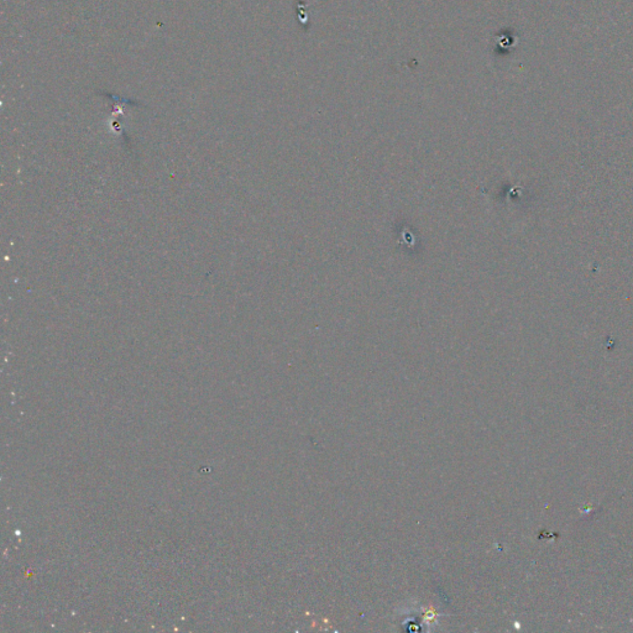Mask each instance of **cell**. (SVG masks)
I'll return each mask as SVG.
<instances>
[]
</instances>
